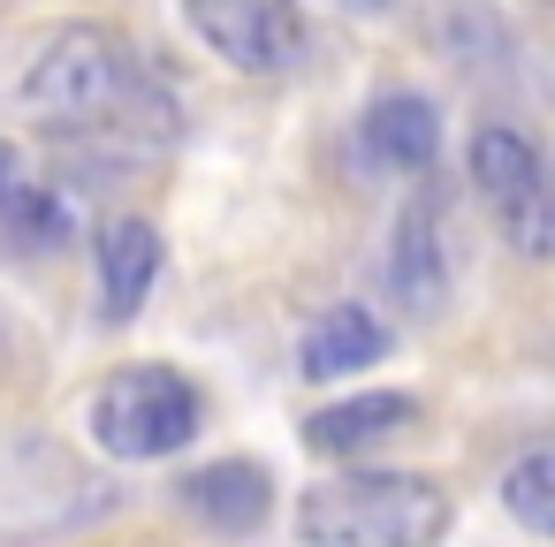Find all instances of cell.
Instances as JSON below:
<instances>
[{"label": "cell", "instance_id": "7c38bea8", "mask_svg": "<svg viewBox=\"0 0 555 547\" xmlns=\"http://www.w3.org/2000/svg\"><path fill=\"white\" fill-rule=\"evenodd\" d=\"M502 502H509V517H517L532 539H547V532H555V456H547V448H525V456L502 471Z\"/></svg>", "mask_w": 555, "mask_h": 547}, {"label": "cell", "instance_id": "277c9868", "mask_svg": "<svg viewBox=\"0 0 555 547\" xmlns=\"http://www.w3.org/2000/svg\"><path fill=\"white\" fill-rule=\"evenodd\" d=\"M183 16L244 77H289L312 54V31L297 16V0H183Z\"/></svg>", "mask_w": 555, "mask_h": 547}, {"label": "cell", "instance_id": "9a60e30c", "mask_svg": "<svg viewBox=\"0 0 555 547\" xmlns=\"http://www.w3.org/2000/svg\"><path fill=\"white\" fill-rule=\"evenodd\" d=\"M343 9H388V0H343Z\"/></svg>", "mask_w": 555, "mask_h": 547}, {"label": "cell", "instance_id": "30bf717a", "mask_svg": "<svg viewBox=\"0 0 555 547\" xmlns=\"http://www.w3.org/2000/svg\"><path fill=\"white\" fill-rule=\"evenodd\" d=\"M388 289H396V304H411V312H441V297H449V259H441V221H434V206H411V213L396 221Z\"/></svg>", "mask_w": 555, "mask_h": 547}, {"label": "cell", "instance_id": "8fae6325", "mask_svg": "<svg viewBox=\"0 0 555 547\" xmlns=\"http://www.w3.org/2000/svg\"><path fill=\"white\" fill-rule=\"evenodd\" d=\"M411 418H418L411 395H350V403H327V411L305 418V448H320V456H358V448L403 433Z\"/></svg>", "mask_w": 555, "mask_h": 547}, {"label": "cell", "instance_id": "7a4b0ae2", "mask_svg": "<svg viewBox=\"0 0 555 547\" xmlns=\"http://www.w3.org/2000/svg\"><path fill=\"white\" fill-rule=\"evenodd\" d=\"M449 486L426 471H343L305 486L297 539L305 547H434L449 532Z\"/></svg>", "mask_w": 555, "mask_h": 547}, {"label": "cell", "instance_id": "5b68a950", "mask_svg": "<svg viewBox=\"0 0 555 547\" xmlns=\"http://www.w3.org/2000/svg\"><path fill=\"white\" fill-rule=\"evenodd\" d=\"M472 183L487 191L502 236H509L525 259H547L555 229H547V168H540L532 138H517L509 122H487V130L472 138Z\"/></svg>", "mask_w": 555, "mask_h": 547}, {"label": "cell", "instance_id": "52a82bcc", "mask_svg": "<svg viewBox=\"0 0 555 547\" xmlns=\"http://www.w3.org/2000/svg\"><path fill=\"white\" fill-rule=\"evenodd\" d=\"M365 153H373L380 168L426 175V168L441 160V115H434V100H418V92L373 100V107H365Z\"/></svg>", "mask_w": 555, "mask_h": 547}, {"label": "cell", "instance_id": "3957f363", "mask_svg": "<svg viewBox=\"0 0 555 547\" xmlns=\"http://www.w3.org/2000/svg\"><path fill=\"white\" fill-rule=\"evenodd\" d=\"M92 433H100V448H115L130 464L176 456L198 433V388L176 365H122L92 395Z\"/></svg>", "mask_w": 555, "mask_h": 547}, {"label": "cell", "instance_id": "9c48e42d", "mask_svg": "<svg viewBox=\"0 0 555 547\" xmlns=\"http://www.w3.org/2000/svg\"><path fill=\"white\" fill-rule=\"evenodd\" d=\"M373 357H388V327L365 304H327L305 327V342H297V373L305 380H343V373H358Z\"/></svg>", "mask_w": 555, "mask_h": 547}, {"label": "cell", "instance_id": "ba28073f", "mask_svg": "<svg viewBox=\"0 0 555 547\" xmlns=\"http://www.w3.org/2000/svg\"><path fill=\"white\" fill-rule=\"evenodd\" d=\"M153 282H160V229L138 221V213H115L100 229V289H107V312L115 320L145 312Z\"/></svg>", "mask_w": 555, "mask_h": 547}, {"label": "cell", "instance_id": "5bb4252c", "mask_svg": "<svg viewBox=\"0 0 555 547\" xmlns=\"http://www.w3.org/2000/svg\"><path fill=\"white\" fill-rule=\"evenodd\" d=\"M24 191V160H16V145H0V206H9Z\"/></svg>", "mask_w": 555, "mask_h": 547}, {"label": "cell", "instance_id": "4fadbf2b", "mask_svg": "<svg viewBox=\"0 0 555 547\" xmlns=\"http://www.w3.org/2000/svg\"><path fill=\"white\" fill-rule=\"evenodd\" d=\"M0 221H9V236H16L24 251H62L69 229H77L69 198H62V191H39V183H24L9 206H0Z\"/></svg>", "mask_w": 555, "mask_h": 547}, {"label": "cell", "instance_id": "8992f818", "mask_svg": "<svg viewBox=\"0 0 555 547\" xmlns=\"http://www.w3.org/2000/svg\"><path fill=\"white\" fill-rule=\"evenodd\" d=\"M183 509H191L198 524H214V532H251V524H267V509H274V479H267V464H244V456L198 464V471L183 479Z\"/></svg>", "mask_w": 555, "mask_h": 547}, {"label": "cell", "instance_id": "6da1fadb", "mask_svg": "<svg viewBox=\"0 0 555 547\" xmlns=\"http://www.w3.org/2000/svg\"><path fill=\"white\" fill-rule=\"evenodd\" d=\"M24 115L47 138L92 145L107 160L160 153L176 138V100L153 84V69L107 24H69L39 47V62L24 77Z\"/></svg>", "mask_w": 555, "mask_h": 547}]
</instances>
